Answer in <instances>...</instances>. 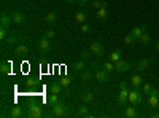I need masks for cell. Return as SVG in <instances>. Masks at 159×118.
<instances>
[{
    "label": "cell",
    "mask_w": 159,
    "mask_h": 118,
    "mask_svg": "<svg viewBox=\"0 0 159 118\" xmlns=\"http://www.w3.org/2000/svg\"><path fill=\"white\" fill-rule=\"evenodd\" d=\"M43 37H46V38H49V40H52V38L56 37V31L54 29H48V31H45V35Z\"/></svg>",
    "instance_id": "e575fe53"
},
{
    "label": "cell",
    "mask_w": 159,
    "mask_h": 118,
    "mask_svg": "<svg viewBox=\"0 0 159 118\" xmlns=\"http://www.w3.org/2000/svg\"><path fill=\"white\" fill-rule=\"evenodd\" d=\"M145 31H147V26H140V27H134V29H132V31H130V34L134 35V38H135V40H139V38H140V35H142Z\"/></svg>",
    "instance_id": "d6986e66"
},
{
    "label": "cell",
    "mask_w": 159,
    "mask_h": 118,
    "mask_svg": "<svg viewBox=\"0 0 159 118\" xmlns=\"http://www.w3.org/2000/svg\"><path fill=\"white\" fill-rule=\"evenodd\" d=\"M15 51H16L18 56H27L29 54V48H27V45H24V43H19Z\"/></svg>",
    "instance_id": "9a60e30c"
},
{
    "label": "cell",
    "mask_w": 159,
    "mask_h": 118,
    "mask_svg": "<svg viewBox=\"0 0 159 118\" xmlns=\"http://www.w3.org/2000/svg\"><path fill=\"white\" fill-rule=\"evenodd\" d=\"M151 62H153V59H148V58H142V59L137 62V70H139V72H143V70L150 69Z\"/></svg>",
    "instance_id": "9c48e42d"
},
{
    "label": "cell",
    "mask_w": 159,
    "mask_h": 118,
    "mask_svg": "<svg viewBox=\"0 0 159 118\" xmlns=\"http://www.w3.org/2000/svg\"><path fill=\"white\" fill-rule=\"evenodd\" d=\"M103 69L107 70L108 73L115 72V62H111V61H108V62H105V64H103Z\"/></svg>",
    "instance_id": "1f68e13d"
},
{
    "label": "cell",
    "mask_w": 159,
    "mask_h": 118,
    "mask_svg": "<svg viewBox=\"0 0 159 118\" xmlns=\"http://www.w3.org/2000/svg\"><path fill=\"white\" fill-rule=\"evenodd\" d=\"M89 31H91V27H89V24L83 22V24H81V32H83V34H88Z\"/></svg>",
    "instance_id": "f35d334b"
},
{
    "label": "cell",
    "mask_w": 159,
    "mask_h": 118,
    "mask_svg": "<svg viewBox=\"0 0 159 118\" xmlns=\"http://www.w3.org/2000/svg\"><path fill=\"white\" fill-rule=\"evenodd\" d=\"M148 106H150V109H156L159 106V91L153 89L148 94Z\"/></svg>",
    "instance_id": "3957f363"
},
{
    "label": "cell",
    "mask_w": 159,
    "mask_h": 118,
    "mask_svg": "<svg viewBox=\"0 0 159 118\" xmlns=\"http://www.w3.org/2000/svg\"><path fill=\"white\" fill-rule=\"evenodd\" d=\"M81 97H83V102L84 104H92V102H94V94L89 93V91H88V93H84Z\"/></svg>",
    "instance_id": "4316f807"
},
{
    "label": "cell",
    "mask_w": 159,
    "mask_h": 118,
    "mask_svg": "<svg viewBox=\"0 0 159 118\" xmlns=\"http://www.w3.org/2000/svg\"><path fill=\"white\" fill-rule=\"evenodd\" d=\"M10 116H11V118H21V116H22V107H19V106L11 107V110H10Z\"/></svg>",
    "instance_id": "ffe728a7"
},
{
    "label": "cell",
    "mask_w": 159,
    "mask_h": 118,
    "mask_svg": "<svg viewBox=\"0 0 159 118\" xmlns=\"http://www.w3.org/2000/svg\"><path fill=\"white\" fill-rule=\"evenodd\" d=\"M96 16L99 21H105L108 18V7H102V8L96 10Z\"/></svg>",
    "instance_id": "8fae6325"
},
{
    "label": "cell",
    "mask_w": 159,
    "mask_h": 118,
    "mask_svg": "<svg viewBox=\"0 0 159 118\" xmlns=\"http://www.w3.org/2000/svg\"><path fill=\"white\" fill-rule=\"evenodd\" d=\"M153 89H154V88H153L150 83H143V85H142V93H143V94H147V96L151 93Z\"/></svg>",
    "instance_id": "83f0119b"
},
{
    "label": "cell",
    "mask_w": 159,
    "mask_h": 118,
    "mask_svg": "<svg viewBox=\"0 0 159 118\" xmlns=\"http://www.w3.org/2000/svg\"><path fill=\"white\" fill-rule=\"evenodd\" d=\"M124 115H126L127 118H134V116H137V110H135V107L132 106V104L126 106V107H124Z\"/></svg>",
    "instance_id": "2e32d148"
},
{
    "label": "cell",
    "mask_w": 159,
    "mask_h": 118,
    "mask_svg": "<svg viewBox=\"0 0 159 118\" xmlns=\"http://www.w3.org/2000/svg\"><path fill=\"white\" fill-rule=\"evenodd\" d=\"M75 19H76V22H80V24H83V22H86V13L84 11H76V15H75Z\"/></svg>",
    "instance_id": "cb8c5ba5"
},
{
    "label": "cell",
    "mask_w": 159,
    "mask_h": 118,
    "mask_svg": "<svg viewBox=\"0 0 159 118\" xmlns=\"http://www.w3.org/2000/svg\"><path fill=\"white\" fill-rule=\"evenodd\" d=\"M129 85H127V82H121V83H119V89H121V88H127Z\"/></svg>",
    "instance_id": "60d3db41"
},
{
    "label": "cell",
    "mask_w": 159,
    "mask_h": 118,
    "mask_svg": "<svg viewBox=\"0 0 159 118\" xmlns=\"http://www.w3.org/2000/svg\"><path fill=\"white\" fill-rule=\"evenodd\" d=\"M89 50H91L92 56H99V58L103 56V45L100 42H92L91 46H89Z\"/></svg>",
    "instance_id": "5b68a950"
},
{
    "label": "cell",
    "mask_w": 159,
    "mask_h": 118,
    "mask_svg": "<svg viewBox=\"0 0 159 118\" xmlns=\"http://www.w3.org/2000/svg\"><path fill=\"white\" fill-rule=\"evenodd\" d=\"M129 69H130V64H129L127 61H124V59H119V61L115 62V72L124 73V72H127Z\"/></svg>",
    "instance_id": "277c9868"
},
{
    "label": "cell",
    "mask_w": 159,
    "mask_h": 118,
    "mask_svg": "<svg viewBox=\"0 0 159 118\" xmlns=\"http://www.w3.org/2000/svg\"><path fill=\"white\" fill-rule=\"evenodd\" d=\"M45 19H46V22H48V24H54V22H56V13H54V11L48 13Z\"/></svg>",
    "instance_id": "f546056e"
},
{
    "label": "cell",
    "mask_w": 159,
    "mask_h": 118,
    "mask_svg": "<svg viewBox=\"0 0 159 118\" xmlns=\"http://www.w3.org/2000/svg\"><path fill=\"white\" fill-rule=\"evenodd\" d=\"M59 102V94H49V97H48V104L49 106H54V104H57Z\"/></svg>",
    "instance_id": "f1b7e54d"
},
{
    "label": "cell",
    "mask_w": 159,
    "mask_h": 118,
    "mask_svg": "<svg viewBox=\"0 0 159 118\" xmlns=\"http://www.w3.org/2000/svg\"><path fill=\"white\" fill-rule=\"evenodd\" d=\"M11 18H13V22H15V24H22L25 21V16L22 15L21 11H18V10L11 13Z\"/></svg>",
    "instance_id": "7c38bea8"
},
{
    "label": "cell",
    "mask_w": 159,
    "mask_h": 118,
    "mask_svg": "<svg viewBox=\"0 0 159 118\" xmlns=\"http://www.w3.org/2000/svg\"><path fill=\"white\" fill-rule=\"evenodd\" d=\"M38 50L42 51V54H46L48 51L51 50V40H49V38H46V37L40 38V42H38Z\"/></svg>",
    "instance_id": "8992f818"
},
{
    "label": "cell",
    "mask_w": 159,
    "mask_h": 118,
    "mask_svg": "<svg viewBox=\"0 0 159 118\" xmlns=\"http://www.w3.org/2000/svg\"><path fill=\"white\" fill-rule=\"evenodd\" d=\"M92 7H94L96 10H99V8H102V7H107V2H105V0H96V2H92Z\"/></svg>",
    "instance_id": "d590c367"
},
{
    "label": "cell",
    "mask_w": 159,
    "mask_h": 118,
    "mask_svg": "<svg viewBox=\"0 0 159 118\" xmlns=\"http://www.w3.org/2000/svg\"><path fill=\"white\" fill-rule=\"evenodd\" d=\"M130 85L134 86V88L142 86V85H143V78H142V75H139V73L132 75V77H130Z\"/></svg>",
    "instance_id": "4fadbf2b"
},
{
    "label": "cell",
    "mask_w": 159,
    "mask_h": 118,
    "mask_svg": "<svg viewBox=\"0 0 159 118\" xmlns=\"http://www.w3.org/2000/svg\"><path fill=\"white\" fill-rule=\"evenodd\" d=\"M0 22H2V26H3V27H10V24L13 22V18H11V15H7V13H2V15H0Z\"/></svg>",
    "instance_id": "5bb4252c"
},
{
    "label": "cell",
    "mask_w": 159,
    "mask_h": 118,
    "mask_svg": "<svg viewBox=\"0 0 159 118\" xmlns=\"http://www.w3.org/2000/svg\"><path fill=\"white\" fill-rule=\"evenodd\" d=\"M59 82H61V85H62L64 88H67V86H70V83H72V78H70V77H62Z\"/></svg>",
    "instance_id": "836d02e7"
},
{
    "label": "cell",
    "mask_w": 159,
    "mask_h": 118,
    "mask_svg": "<svg viewBox=\"0 0 159 118\" xmlns=\"http://www.w3.org/2000/svg\"><path fill=\"white\" fill-rule=\"evenodd\" d=\"M80 56H81V59H89L92 56V53H91V50L89 51H81V54H80Z\"/></svg>",
    "instance_id": "74e56055"
},
{
    "label": "cell",
    "mask_w": 159,
    "mask_h": 118,
    "mask_svg": "<svg viewBox=\"0 0 159 118\" xmlns=\"http://www.w3.org/2000/svg\"><path fill=\"white\" fill-rule=\"evenodd\" d=\"M137 42H139V43H142L143 46H147V45H150V42H151V37H150V34H148L147 31H145V32L140 35V38H139Z\"/></svg>",
    "instance_id": "ac0fdd59"
},
{
    "label": "cell",
    "mask_w": 159,
    "mask_h": 118,
    "mask_svg": "<svg viewBox=\"0 0 159 118\" xmlns=\"http://www.w3.org/2000/svg\"><path fill=\"white\" fill-rule=\"evenodd\" d=\"M137 40H135V38H134V35H132L130 32L127 34V35H124V45L126 46H130V45H134Z\"/></svg>",
    "instance_id": "d4e9b609"
},
{
    "label": "cell",
    "mask_w": 159,
    "mask_h": 118,
    "mask_svg": "<svg viewBox=\"0 0 159 118\" xmlns=\"http://www.w3.org/2000/svg\"><path fill=\"white\" fill-rule=\"evenodd\" d=\"M154 46H156V50H157V51H159V42H157V43H156V45H154Z\"/></svg>",
    "instance_id": "ee69618b"
},
{
    "label": "cell",
    "mask_w": 159,
    "mask_h": 118,
    "mask_svg": "<svg viewBox=\"0 0 159 118\" xmlns=\"http://www.w3.org/2000/svg\"><path fill=\"white\" fill-rule=\"evenodd\" d=\"M142 94L139 91V88H132L129 91V104H132V106H140L142 104Z\"/></svg>",
    "instance_id": "6da1fadb"
},
{
    "label": "cell",
    "mask_w": 159,
    "mask_h": 118,
    "mask_svg": "<svg viewBox=\"0 0 159 118\" xmlns=\"http://www.w3.org/2000/svg\"><path fill=\"white\" fill-rule=\"evenodd\" d=\"M8 35H10V34H8V27H3V26H2V27H0V40L5 42Z\"/></svg>",
    "instance_id": "4dcf8cb0"
},
{
    "label": "cell",
    "mask_w": 159,
    "mask_h": 118,
    "mask_svg": "<svg viewBox=\"0 0 159 118\" xmlns=\"http://www.w3.org/2000/svg\"><path fill=\"white\" fill-rule=\"evenodd\" d=\"M118 102L121 104L123 107L127 106V102H129V89H127V88H121V91H119V96H118Z\"/></svg>",
    "instance_id": "52a82bcc"
},
{
    "label": "cell",
    "mask_w": 159,
    "mask_h": 118,
    "mask_svg": "<svg viewBox=\"0 0 159 118\" xmlns=\"http://www.w3.org/2000/svg\"><path fill=\"white\" fill-rule=\"evenodd\" d=\"M0 72H2L3 75H10V72H11V64L2 62V64H0Z\"/></svg>",
    "instance_id": "603a6c76"
},
{
    "label": "cell",
    "mask_w": 159,
    "mask_h": 118,
    "mask_svg": "<svg viewBox=\"0 0 159 118\" xmlns=\"http://www.w3.org/2000/svg\"><path fill=\"white\" fill-rule=\"evenodd\" d=\"M76 2H78V3H80V5H84V3H86V2H88V0H76Z\"/></svg>",
    "instance_id": "b9f144b4"
},
{
    "label": "cell",
    "mask_w": 159,
    "mask_h": 118,
    "mask_svg": "<svg viewBox=\"0 0 159 118\" xmlns=\"http://www.w3.org/2000/svg\"><path fill=\"white\" fill-rule=\"evenodd\" d=\"M96 77V80L100 82V83H105V82H108V78H110V73L105 70V69H97V72L94 73Z\"/></svg>",
    "instance_id": "ba28073f"
},
{
    "label": "cell",
    "mask_w": 159,
    "mask_h": 118,
    "mask_svg": "<svg viewBox=\"0 0 159 118\" xmlns=\"http://www.w3.org/2000/svg\"><path fill=\"white\" fill-rule=\"evenodd\" d=\"M84 67H86V62H84V59H81V61H76V62L73 64V69H75L76 72H81V70H84Z\"/></svg>",
    "instance_id": "484cf974"
},
{
    "label": "cell",
    "mask_w": 159,
    "mask_h": 118,
    "mask_svg": "<svg viewBox=\"0 0 159 118\" xmlns=\"http://www.w3.org/2000/svg\"><path fill=\"white\" fill-rule=\"evenodd\" d=\"M29 113H30V116H35V118L42 116L43 115L42 106H40V104H30V106H29Z\"/></svg>",
    "instance_id": "30bf717a"
},
{
    "label": "cell",
    "mask_w": 159,
    "mask_h": 118,
    "mask_svg": "<svg viewBox=\"0 0 159 118\" xmlns=\"http://www.w3.org/2000/svg\"><path fill=\"white\" fill-rule=\"evenodd\" d=\"M5 43H7V45H10V46H11V45H15V43H16V37L13 35V34H10V35L7 37V40H5Z\"/></svg>",
    "instance_id": "8d00e7d4"
},
{
    "label": "cell",
    "mask_w": 159,
    "mask_h": 118,
    "mask_svg": "<svg viewBox=\"0 0 159 118\" xmlns=\"http://www.w3.org/2000/svg\"><path fill=\"white\" fill-rule=\"evenodd\" d=\"M62 85H61V82H52L51 85H49V91L52 94H61V91H62Z\"/></svg>",
    "instance_id": "e0dca14e"
},
{
    "label": "cell",
    "mask_w": 159,
    "mask_h": 118,
    "mask_svg": "<svg viewBox=\"0 0 159 118\" xmlns=\"http://www.w3.org/2000/svg\"><path fill=\"white\" fill-rule=\"evenodd\" d=\"M157 116H159V115H157Z\"/></svg>",
    "instance_id": "f6af8a7d"
},
{
    "label": "cell",
    "mask_w": 159,
    "mask_h": 118,
    "mask_svg": "<svg viewBox=\"0 0 159 118\" xmlns=\"http://www.w3.org/2000/svg\"><path fill=\"white\" fill-rule=\"evenodd\" d=\"M81 80H83V82H86V83H88V82H91V80H92V72H91V70L83 72V73H81Z\"/></svg>",
    "instance_id": "d6a6232c"
},
{
    "label": "cell",
    "mask_w": 159,
    "mask_h": 118,
    "mask_svg": "<svg viewBox=\"0 0 159 118\" xmlns=\"http://www.w3.org/2000/svg\"><path fill=\"white\" fill-rule=\"evenodd\" d=\"M25 85H27V88H34V86L37 85L35 78H29V80H27V83H25Z\"/></svg>",
    "instance_id": "ab89813d"
},
{
    "label": "cell",
    "mask_w": 159,
    "mask_h": 118,
    "mask_svg": "<svg viewBox=\"0 0 159 118\" xmlns=\"http://www.w3.org/2000/svg\"><path fill=\"white\" fill-rule=\"evenodd\" d=\"M67 3H73V2H76V0H65Z\"/></svg>",
    "instance_id": "7bdbcfd3"
},
{
    "label": "cell",
    "mask_w": 159,
    "mask_h": 118,
    "mask_svg": "<svg viewBox=\"0 0 159 118\" xmlns=\"http://www.w3.org/2000/svg\"><path fill=\"white\" fill-rule=\"evenodd\" d=\"M121 59V50H113L111 53H110V61L111 62H116Z\"/></svg>",
    "instance_id": "7402d4cb"
},
{
    "label": "cell",
    "mask_w": 159,
    "mask_h": 118,
    "mask_svg": "<svg viewBox=\"0 0 159 118\" xmlns=\"http://www.w3.org/2000/svg\"><path fill=\"white\" fill-rule=\"evenodd\" d=\"M88 104H83V106H78V115L80 116H92L91 113H89V109L86 107Z\"/></svg>",
    "instance_id": "44dd1931"
},
{
    "label": "cell",
    "mask_w": 159,
    "mask_h": 118,
    "mask_svg": "<svg viewBox=\"0 0 159 118\" xmlns=\"http://www.w3.org/2000/svg\"><path fill=\"white\" fill-rule=\"evenodd\" d=\"M51 110H52V115L54 116H65L67 115V106H64V104H61V102L51 106Z\"/></svg>",
    "instance_id": "7a4b0ae2"
}]
</instances>
